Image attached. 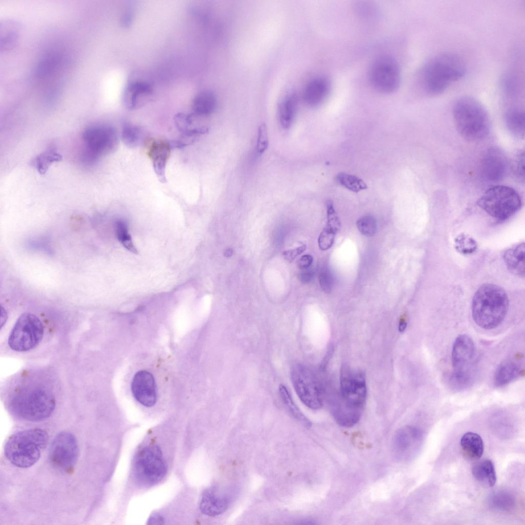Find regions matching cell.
I'll return each mask as SVG.
<instances>
[{"label":"cell","instance_id":"cell-1","mask_svg":"<svg viewBox=\"0 0 525 525\" xmlns=\"http://www.w3.org/2000/svg\"><path fill=\"white\" fill-rule=\"evenodd\" d=\"M330 392L326 397H329L330 410L336 422L344 427L355 425L360 419L366 401L365 373L343 365L338 390Z\"/></svg>","mask_w":525,"mask_h":525},{"label":"cell","instance_id":"cell-2","mask_svg":"<svg viewBox=\"0 0 525 525\" xmlns=\"http://www.w3.org/2000/svg\"><path fill=\"white\" fill-rule=\"evenodd\" d=\"M467 72L466 64L458 54L442 52L429 58L422 65L419 81L423 91L431 96L443 93L461 79Z\"/></svg>","mask_w":525,"mask_h":525},{"label":"cell","instance_id":"cell-3","mask_svg":"<svg viewBox=\"0 0 525 525\" xmlns=\"http://www.w3.org/2000/svg\"><path fill=\"white\" fill-rule=\"evenodd\" d=\"M508 307V297L503 288L493 284H483L476 291L472 299L473 319L480 328L493 329L502 322Z\"/></svg>","mask_w":525,"mask_h":525},{"label":"cell","instance_id":"cell-4","mask_svg":"<svg viewBox=\"0 0 525 525\" xmlns=\"http://www.w3.org/2000/svg\"><path fill=\"white\" fill-rule=\"evenodd\" d=\"M55 398L51 392L41 386L18 388L11 396L9 405L17 417L29 421L44 420L53 412Z\"/></svg>","mask_w":525,"mask_h":525},{"label":"cell","instance_id":"cell-5","mask_svg":"<svg viewBox=\"0 0 525 525\" xmlns=\"http://www.w3.org/2000/svg\"><path fill=\"white\" fill-rule=\"evenodd\" d=\"M455 126L466 139L477 141L489 134L491 121L487 110L476 98L465 96L458 98L453 107Z\"/></svg>","mask_w":525,"mask_h":525},{"label":"cell","instance_id":"cell-6","mask_svg":"<svg viewBox=\"0 0 525 525\" xmlns=\"http://www.w3.org/2000/svg\"><path fill=\"white\" fill-rule=\"evenodd\" d=\"M49 439L47 432L42 429H30L15 433L7 439L4 454L7 460L19 468H28L39 460L41 452Z\"/></svg>","mask_w":525,"mask_h":525},{"label":"cell","instance_id":"cell-7","mask_svg":"<svg viewBox=\"0 0 525 525\" xmlns=\"http://www.w3.org/2000/svg\"><path fill=\"white\" fill-rule=\"evenodd\" d=\"M83 148L80 158L84 164H95L99 159L113 152L118 144L116 129L106 124L86 127L82 134Z\"/></svg>","mask_w":525,"mask_h":525},{"label":"cell","instance_id":"cell-8","mask_svg":"<svg viewBox=\"0 0 525 525\" xmlns=\"http://www.w3.org/2000/svg\"><path fill=\"white\" fill-rule=\"evenodd\" d=\"M291 377L297 395L307 407L312 409L322 407L326 385L319 371L302 364H296L292 368Z\"/></svg>","mask_w":525,"mask_h":525},{"label":"cell","instance_id":"cell-9","mask_svg":"<svg viewBox=\"0 0 525 525\" xmlns=\"http://www.w3.org/2000/svg\"><path fill=\"white\" fill-rule=\"evenodd\" d=\"M477 205L490 216L498 220H505L521 208L522 200L514 188L504 185H494L488 188L479 198Z\"/></svg>","mask_w":525,"mask_h":525},{"label":"cell","instance_id":"cell-10","mask_svg":"<svg viewBox=\"0 0 525 525\" xmlns=\"http://www.w3.org/2000/svg\"><path fill=\"white\" fill-rule=\"evenodd\" d=\"M475 353L474 343L469 336L461 334L456 338L451 353L453 372L450 378L454 388L463 389L470 383L471 366Z\"/></svg>","mask_w":525,"mask_h":525},{"label":"cell","instance_id":"cell-11","mask_svg":"<svg viewBox=\"0 0 525 525\" xmlns=\"http://www.w3.org/2000/svg\"><path fill=\"white\" fill-rule=\"evenodd\" d=\"M44 326L35 315L22 314L16 321L8 337L10 348L15 351L25 352L35 348L42 340Z\"/></svg>","mask_w":525,"mask_h":525},{"label":"cell","instance_id":"cell-12","mask_svg":"<svg viewBox=\"0 0 525 525\" xmlns=\"http://www.w3.org/2000/svg\"><path fill=\"white\" fill-rule=\"evenodd\" d=\"M78 455L76 438L69 432L63 431L53 439L49 449L48 460L54 468L70 473L76 465Z\"/></svg>","mask_w":525,"mask_h":525},{"label":"cell","instance_id":"cell-13","mask_svg":"<svg viewBox=\"0 0 525 525\" xmlns=\"http://www.w3.org/2000/svg\"><path fill=\"white\" fill-rule=\"evenodd\" d=\"M136 478L144 484H154L160 480L167 471L160 449L151 445L142 449L135 457L134 466Z\"/></svg>","mask_w":525,"mask_h":525},{"label":"cell","instance_id":"cell-14","mask_svg":"<svg viewBox=\"0 0 525 525\" xmlns=\"http://www.w3.org/2000/svg\"><path fill=\"white\" fill-rule=\"evenodd\" d=\"M369 78L372 86L378 91L390 93L399 86L401 73L396 60L388 55L381 56L372 64Z\"/></svg>","mask_w":525,"mask_h":525},{"label":"cell","instance_id":"cell-15","mask_svg":"<svg viewBox=\"0 0 525 525\" xmlns=\"http://www.w3.org/2000/svg\"><path fill=\"white\" fill-rule=\"evenodd\" d=\"M509 161L499 148L492 147L487 151L481 159L480 171L481 176L490 182L501 180L507 175Z\"/></svg>","mask_w":525,"mask_h":525},{"label":"cell","instance_id":"cell-16","mask_svg":"<svg viewBox=\"0 0 525 525\" xmlns=\"http://www.w3.org/2000/svg\"><path fill=\"white\" fill-rule=\"evenodd\" d=\"M131 390L134 397L143 406L150 407L155 403L156 385L153 375L149 372L141 370L134 375Z\"/></svg>","mask_w":525,"mask_h":525},{"label":"cell","instance_id":"cell-17","mask_svg":"<svg viewBox=\"0 0 525 525\" xmlns=\"http://www.w3.org/2000/svg\"><path fill=\"white\" fill-rule=\"evenodd\" d=\"M419 430L413 427H405L396 432L392 442V450L399 459H408L417 449L420 440Z\"/></svg>","mask_w":525,"mask_h":525},{"label":"cell","instance_id":"cell-18","mask_svg":"<svg viewBox=\"0 0 525 525\" xmlns=\"http://www.w3.org/2000/svg\"><path fill=\"white\" fill-rule=\"evenodd\" d=\"M148 155L151 159L154 170L161 183L166 182L165 175L167 162L172 149L169 142L152 139L148 142Z\"/></svg>","mask_w":525,"mask_h":525},{"label":"cell","instance_id":"cell-19","mask_svg":"<svg viewBox=\"0 0 525 525\" xmlns=\"http://www.w3.org/2000/svg\"><path fill=\"white\" fill-rule=\"evenodd\" d=\"M153 94V88L149 83L143 80L134 81L126 86L123 94V100L127 108L135 109L148 102Z\"/></svg>","mask_w":525,"mask_h":525},{"label":"cell","instance_id":"cell-20","mask_svg":"<svg viewBox=\"0 0 525 525\" xmlns=\"http://www.w3.org/2000/svg\"><path fill=\"white\" fill-rule=\"evenodd\" d=\"M330 90L329 80L324 77H317L306 85L303 98L309 106L315 107L321 104L329 95Z\"/></svg>","mask_w":525,"mask_h":525},{"label":"cell","instance_id":"cell-21","mask_svg":"<svg viewBox=\"0 0 525 525\" xmlns=\"http://www.w3.org/2000/svg\"><path fill=\"white\" fill-rule=\"evenodd\" d=\"M228 507L227 498L213 488L205 490L202 494L200 509L203 513L215 516L224 512Z\"/></svg>","mask_w":525,"mask_h":525},{"label":"cell","instance_id":"cell-22","mask_svg":"<svg viewBox=\"0 0 525 525\" xmlns=\"http://www.w3.org/2000/svg\"><path fill=\"white\" fill-rule=\"evenodd\" d=\"M472 473L475 479L485 488L493 487L496 481L494 463L489 459L477 461L472 466Z\"/></svg>","mask_w":525,"mask_h":525},{"label":"cell","instance_id":"cell-23","mask_svg":"<svg viewBox=\"0 0 525 525\" xmlns=\"http://www.w3.org/2000/svg\"><path fill=\"white\" fill-rule=\"evenodd\" d=\"M524 243H520L508 250L503 254V259L508 270L513 274L524 276Z\"/></svg>","mask_w":525,"mask_h":525},{"label":"cell","instance_id":"cell-24","mask_svg":"<svg viewBox=\"0 0 525 525\" xmlns=\"http://www.w3.org/2000/svg\"><path fill=\"white\" fill-rule=\"evenodd\" d=\"M460 443L462 453L468 460H477L483 454V442L481 437L477 433H466L462 436Z\"/></svg>","mask_w":525,"mask_h":525},{"label":"cell","instance_id":"cell-25","mask_svg":"<svg viewBox=\"0 0 525 525\" xmlns=\"http://www.w3.org/2000/svg\"><path fill=\"white\" fill-rule=\"evenodd\" d=\"M522 372L518 363L512 360L506 361L496 369L494 375V383L498 387L504 386L518 378Z\"/></svg>","mask_w":525,"mask_h":525},{"label":"cell","instance_id":"cell-26","mask_svg":"<svg viewBox=\"0 0 525 525\" xmlns=\"http://www.w3.org/2000/svg\"><path fill=\"white\" fill-rule=\"evenodd\" d=\"M215 95L209 90L200 92L195 95L192 101L193 114L206 116L211 114L216 107Z\"/></svg>","mask_w":525,"mask_h":525},{"label":"cell","instance_id":"cell-27","mask_svg":"<svg viewBox=\"0 0 525 525\" xmlns=\"http://www.w3.org/2000/svg\"><path fill=\"white\" fill-rule=\"evenodd\" d=\"M506 126L514 136L523 138L524 135V113L521 108L513 107L507 110L504 114Z\"/></svg>","mask_w":525,"mask_h":525},{"label":"cell","instance_id":"cell-28","mask_svg":"<svg viewBox=\"0 0 525 525\" xmlns=\"http://www.w3.org/2000/svg\"><path fill=\"white\" fill-rule=\"evenodd\" d=\"M63 157L55 147L49 146L45 150L37 155L30 162V165L39 174H45L50 166L54 163L62 160Z\"/></svg>","mask_w":525,"mask_h":525},{"label":"cell","instance_id":"cell-29","mask_svg":"<svg viewBox=\"0 0 525 525\" xmlns=\"http://www.w3.org/2000/svg\"><path fill=\"white\" fill-rule=\"evenodd\" d=\"M121 138L124 144L131 148L141 146L147 142L144 131L139 127L130 124L124 125Z\"/></svg>","mask_w":525,"mask_h":525},{"label":"cell","instance_id":"cell-30","mask_svg":"<svg viewBox=\"0 0 525 525\" xmlns=\"http://www.w3.org/2000/svg\"><path fill=\"white\" fill-rule=\"evenodd\" d=\"M297 109V99L294 95L286 97L279 107V119L282 128H289L294 119Z\"/></svg>","mask_w":525,"mask_h":525},{"label":"cell","instance_id":"cell-31","mask_svg":"<svg viewBox=\"0 0 525 525\" xmlns=\"http://www.w3.org/2000/svg\"><path fill=\"white\" fill-rule=\"evenodd\" d=\"M279 390L281 400L290 414L306 427H311L312 426L311 421L304 415L295 404L290 392L286 387L281 385L279 386Z\"/></svg>","mask_w":525,"mask_h":525},{"label":"cell","instance_id":"cell-32","mask_svg":"<svg viewBox=\"0 0 525 525\" xmlns=\"http://www.w3.org/2000/svg\"><path fill=\"white\" fill-rule=\"evenodd\" d=\"M491 506L497 510L509 511L512 509L515 503L513 495L504 490L494 492L490 497Z\"/></svg>","mask_w":525,"mask_h":525},{"label":"cell","instance_id":"cell-33","mask_svg":"<svg viewBox=\"0 0 525 525\" xmlns=\"http://www.w3.org/2000/svg\"><path fill=\"white\" fill-rule=\"evenodd\" d=\"M174 119L177 128L183 135L195 137L200 134L199 128L190 127L192 124V115L178 113L175 115Z\"/></svg>","mask_w":525,"mask_h":525},{"label":"cell","instance_id":"cell-34","mask_svg":"<svg viewBox=\"0 0 525 525\" xmlns=\"http://www.w3.org/2000/svg\"><path fill=\"white\" fill-rule=\"evenodd\" d=\"M337 182L348 190L358 192L367 188V185L361 179L346 173H339L336 177Z\"/></svg>","mask_w":525,"mask_h":525},{"label":"cell","instance_id":"cell-35","mask_svg":"<svg viewBox=\"0 0 525 525\" xmlns=\"http://www.w3.org/2000/svg\"><path fill=\"white\" fill-rule=\"evenodd\" d=\"M115 230L117 239L123 246L131 252L137 254V250L133 245L126 223L122 220H117L115 223Z\"/></svg>","mask_w":525,"mask_h":525},{"label":"cell","instance_id":"cell-36","mask_svg":"<svg viewBox=\"0 0 525 525\" xmlns=\"http://www.w3.org/2000/svg\"><path fill=\"white\" fill-rule=\"evenodd\" d=\"M356 226L361 234L366 237L374 236L377 231L376 220L371 215L360 217L356 221Z\"/></svg>","mask_w":525,"mask_h":525},{"label":"cell","instance_id":"cell-37","mask_svg":"<svg viewBox=\"0 0 525 525\" xmlns=\"http://www.w3.org/2000/svg\"><path fill=\"white\" fill-rule=\"evenodd\" d=\"M455 247L459 252L468 254L476 250L477 245L476 241L471 237L466 234H460L455 239Z\"/></svg>","mask_w":525,"mask_h":525},{"label":"cell","instance_id":"cell-38","mask_svg":"<svg viewBox=\"0 0 525 525\" xmlns=\"http://www.w3.org/2000/svg\"><path fill=\"white\" fill-rule=\"evenodd\" d=\"M336 233L328 226L322 230L318 239V246L320 250H327L332 247Z\"/></svg>","mask_w":525,"mask_h":525},{"label":"cell","instance_id":"cell-39","mask_svg":"<svg viewBox=\"0 0 525 525\" xmlns=\"http://www.w3.org/2000/svg\"><path fill=\"white\" fill-rule=\"evenodd\" d=\"M326 207L328 220L327 226L337 233L340 229L341 224L334 208L333 202L330 200H328Z\"/></svg>","mask_w":525,"mask_h":525},{"label":"cell","instance_id":"cell-40","mask_svg":"<svg viewBox=\"0 0 525 525\" xmlns=\"http://www.w3.org/2000/svg\"><path fill=\"white\" fill-rule=\"evenodd\" d=\"M58 56L55 55H48L43 59L39 64L37 72L39 75H45L51 72L59 62Z\"/></svg>","mask_w":525,"mask_h":525},{"label":"cell","instance_id":"cell-41","mask_svg":"<svg viewBox=\"0 0 525 525\" xmlns=\"http://www.w3.org/2000/svg\"><path fill=\"white\" fill-rule=\"evenodd\" d=\"M269 144L267 127L264 124L259 127L257 140V152L261 155L267 149Z\"/></svg>","mask_w":525,"mask_h":525},{"label":"cell","instance_id":"cell-42","mask_svg":"<svg viewBox=\"0 0 525 525\" xmlns=\"http://www.w3.org/2000/svg\"><path fill=\"white\" fill-rule=\"evenodd\" d=\"M319 280L320 287L325 293H330L333 286V278L329 271L322 269L319 274Z\"/></svg>","mask_w":525,"mask_h":525},{"label":"cell","instance_id":"cell-43","mask_svg":"<svg viewBox=\"0 0 525 525\" xmlns=\"http://www.w3.org/2000/svg\"><path fill=\"white\" fill-rule=\"evenodd\" d=\"M515 172L517 177L520 179L524 180V152H520L517 155L515 160Z\"/></svg>","mask_w":525,"mask_h":525},{"label":"cell","instance_id":"cell-44","mask_svg":"<svg viewBox=\"0 0 525 525\" xmlns=\"http://www.w3.org/2000/svg\"><path fill=\"white\" fill-rule=\"evenodd\" d=\"M306 249V246L304 245L293 249L285 251L282 254L286 260L291 262L297 256L304 252Z\"/></svg>","mask_w":525,"mask_h":525},{"label":"cell","instance_id":"cell-45","mask_svg":"<svg viewBox=\"0 0 525 525\" xmlns=\"http://www.w3.org/2000/svg\"><path fill=\"white\" fill-rule=\"evenodd\" d=\"M313 259V257L310 255H303L297 261L296 265L300 270L306 269L311 266Z\"/></svg>","mask_w":525,"mask_h":525},{"label":"cell","instance_id":"cell-46","mask_svg":"<svg viewBox=\"0 0 525 525\" xmlns=\"http://www.w3.org/2000/svg\"><path fill=\"white\" fill-rule=\"evenodd\" d=\"M314 273V271L309 268L301 270V272L299 274V278L302 283L306 284L313 278Z\"/></svg>","mask_w":525,"mask_h":525},{"label":"cell","instance_id":"cell-47","mask_svg":"<svg viewBox=\"0 0 525 525\" xmlns=\"http://www.w3.org/2000/svg\"><path fill=\"white\" fill-rule=\"evenodd\" d=\"M164 523L163 517L158 514H154L149 518L148 524H162Z\"/></svg>","mask_w":525,"mask_h":525},{"label":"cell","instance_id":"cell-48","mask_svg":"<svg viewBox=\"0 0 525 525\" xmlns=\"http://www.w3.org/2000/svg\"><path fill=\"white\" fill-rule=\"evenodd\" d=\"M6 319H7V314H6L5 310H3V308L2 307L1 308V329H2V327L3 326V325L5 324V323L6 322Z\"/></svg>","mask_w":525,"mask_h":525},{"label":"cell","instance_id":"cell-49","mask_svg":"<svg viewBox=\"0 0 525 525\" xmlns=\"http://www.w3.org/2000/svg\"><path fill=\"white\" fill-rule=\"evenodd\" d=\"M407 327V322L404 320H401L399 324L398 330L400 332H403Z\"/></svg>","mask_w":525,"mask_h":525},{"label":"cell","instance_id":"cell-50","mask_svg":"<svg viewBox=\"0 0 525 525\" xmlns=\"http://www.w3.org/2000/svg\"><path fill=\"white\" fill-rule=\"evenodd\" d=\"M232 254L233 251L231 249H228V250H226L225 252V256H226V257H230L232 255Z\"/></svg>","mask_w":525,"mask_h":525}]
</instances>
